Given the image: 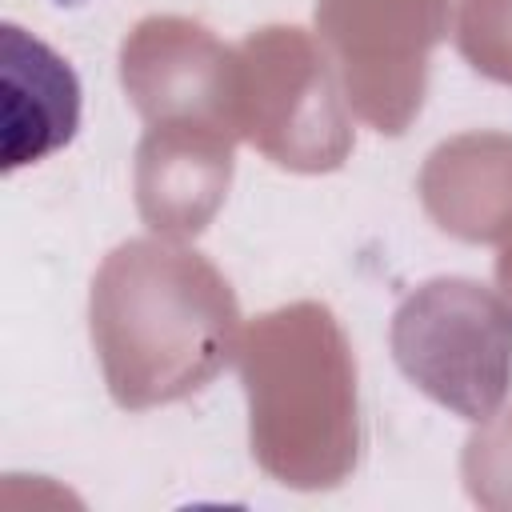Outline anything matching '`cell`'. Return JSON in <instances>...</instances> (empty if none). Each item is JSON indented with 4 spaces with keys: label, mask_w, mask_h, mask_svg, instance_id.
<instances>
[{
    "label": "cell",
    "mask_w": 512,
    "mask_h": 512,
    "mask_svg": "<svg viewBox=\"0 0 512 512\" xmlns=\"http://www.w3.org/2000/svg\"><path fill=\"white\" fill-rule=\"evenodd\" d=\"M4 172L64 148L80 124V80L60 52L4 24Z\"/></svg>",
    "instance_id": "6da1fadb"
}]
</instances>
